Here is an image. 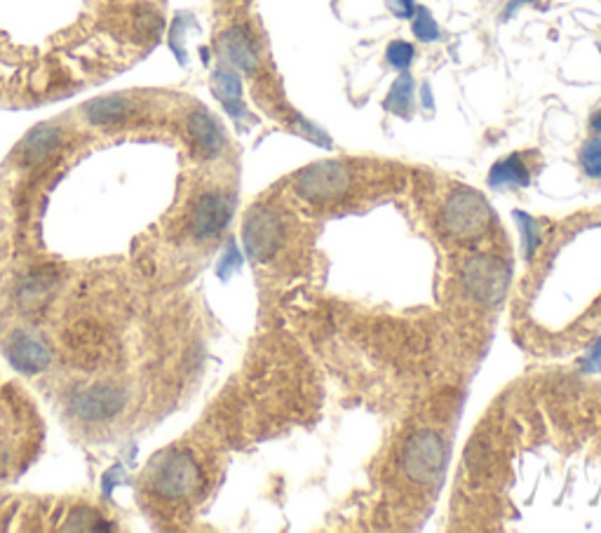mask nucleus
Instances as JSON below:
<instances>
[{"label":"nucleus","mask_w":601,"mask_h":533,"mask_svg":"<svg viewBox=\"0 0 601 533\" xmlns=\"http://www.w3.org/2000/svg\"><path fill=\"white\" fill-rule=\"evenodd\" d=\"M411 19H414V33L418 41L423 42H433L439 38V26L437 22L433 19V14L427 13L426 7H416L414 14H411Z\"/></svg>","instance_id":"8"},{"label":"nucleus","mask_w":601,"mask_h":533,"mask_svg":"<svg viewBox=\"0 0 601 533\" xmlns=\"http://www.w3.org/2000/svg\"><path fill=\"white\" fill-rule=\"evenodd\" d=\"M348 186V169L338 162H322L318 167L306 169L300 188L313 198H334L336 193L345 191Z\"/></svg>","instance_id":"2"},{"label":"nucleus","mask_w":601,"mask_h":533,"mask_svg":"<svg viewBox=\"0 0 601 533\" xmlns=\"http://www.w3.org/2000/svg\"><path fill=\"white\" fill-rule=\"evenodd\" d=\"M214 90H217V95L221 96V102L226 104L230 111H235V104L240 106V80H238L235 73L219 68V71L214 73Z\"/></svg>","instance_id":"7"},{"label":"nucleus","mask_w":601,"mask_h":533,"mask_svg":"<svg viewBox=\"0 0 601 533\" xmlns=\"http://www.w3.org/2000/svg\"><path fill=\"white\" fill-rule=\"evenodd\" d=\"M198 484V467L188 461L186 456H175L160 470V492L169 498H179L191 493L193 486Z\"/></svg>","instance_id":"3"},{"label":"nucleus","mask_w":601,"mask_h":533,"mask_svg":"<svg viewBox=\"0 0 601 533\" xmlns=\"http://www.w3.org/2000/svg\"><path fill=\"white\" fill-rule=\"evenodd\" d=\"M221 50L240 71L254 73L259 68V54L254 50L252 38L247 36V31L240 29V26H235V29L223 33Z\"/></svg>","instance_id":"4"},{"label":"nucleus","mask_w":601,"mask_h":533,"mask_svg":"<svg viewBox=\"0 0 601 533\" xmlns=\"http://www.w3.org/2000/svg\"><path fill=\"white\" fill-rule=\"evenodd\" d=\"M526 3H534V0H510V3H507V7H506V13H503V17L507 19L512 13H515V10H519V7L526 5Z\"/></svg>","instance_id":"12"},{"label":"nucleus","mask_w":601,"mask_h":533,"mask_svg":"<svg viewBox=\"0 0 601 533\" xmlns=\"http://www.w3.org/2000/svg\"><path fill=\"white\" fill-rule=\"evenodd\" d=\"M411 95H414V80H411L409 73H402V76L397 78V83L392 85L390 95H388L383 106L397 115L409 113Z\"/></svg>","instance_id":"6"},{"label":"nucleus","mask_w":601,"mask_h":533,"mask_svg":"<svg viewBox=\"0 0 601 533\" xmlns=\"http://www.w3.org/2000/svg\"><path fill=\"white\" fill-rule=\"evenodd\" d=\"M592 127H595L597 132L601 134V111H599V113L595 115V118H592Z\"/></svg>","instance_id":"13"},{"label":"nucleus","mask_w":601,"mask_h":533,"mask_svg":"<svg viewBox=\"0 0 601 533\" xmlns=\"http://www.w3.org/2000/svg\"><path fill=\"white\" fill-rule=\"evenodd\" d=\"M489 181L491 186H507V184H515V186H529V169L522 162V156H510L507 160H500L493 165L491 174H489Z\"/></svg>","instance_id":"5"},{"label":"nucleus","mask_w":601,"mask_h":533,"mask_svg":"<svg viewBox=\"0 0 601 533\" xmlns=\"http://www.w3.org/2000/svg\"><path fill=\"white\" fill-rule=\"evenodd\" d=\"M580 167L592 179H601V139H592L580 150Z\"/></svg>","instance_id":"9"},{"label":"nucleus","mask_w":601,"mask_h":533,"mask_svg":"<svg viewBox=\"0 0 601 533\" xmlns=\"http://www.w3.org/2000/svg\"><path fill=\"white\" fill-rule=\"evenodd\" d=\"M442 442L435 432H418L407 444V458H404V467L414 482H427L437 480V474L442 473Z\"/></svg>","instance_id":"1"},{"label":"nucleus","mask_w":601,"mask_h":533,"mask_svg":"<svg viewBox=\"0 0 601 533\" xmlns=\"http://www.w3.org/2000/svg\"><path fill=\"white\" fill-rule=\"evenodd\" d=\"M385 57H388V64L395 67L397 71H407L411 61H414V45H411V42H404V41L390 42Z\"/></svg>","instance_id":"10"},{"label":"nucleus","mask_w":601,"mask_h":533,"mask_svg":"<svg viewBox=\"0 0 601 533\" xmlns=\"http://www.w3.org/2000/svg\"><path fill=\"white\" fill-rule=\"evenodd\" d=\"M388 3H390V7L397 13V17L411 19V14H414L416 10L414 0H388Z\"/></svg>","instance_id":"11"}]
</instances>
